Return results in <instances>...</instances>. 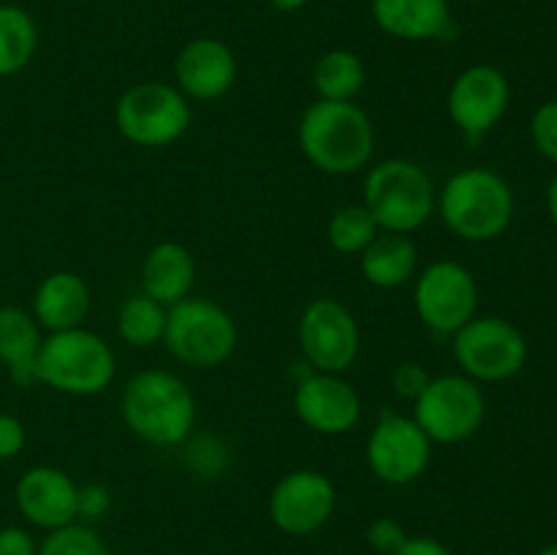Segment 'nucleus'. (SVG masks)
<instances>
[{
	"label": "nucleus",
	"instance_id": "1",
	"mask_svg": "<svg viewBox=\"0 0 557 555\" xmlns=\"http://www.w3.org/2000/svg\"><path fill=\"white\" fill-rule=\"evenodd\" d=\"M302 156L319 172L346 177L370 166L375 152V128L362 107L354 101H315L297 125Z\"/></svg>",
	"mask_w": 557,
	"mask_h": 555
},
{
	"label": "nucleus",
	"instance_id": "2",
	"mask_svg": "<svg viewBox=\"0 0 557 555\" xmlns=\"http://www.w3.org/2000/svg\"><path fill=\"white\" fill-rule=\"evenodd\" d=\"M120 414L145 444L180 446L196 428V397L177 373L147 368L125 381Z\"/></svg>",
	"mask_w": 557,
	"mask_h": 555
},
{
	"label": "nucleus",
	"instance_id": "3",
	"mask_svg": "<svg viewBox=\"0 0 557 555\" xmlns=\"http://www.w3.org/2000/svg\"><path fill=\"white\" fill-rule=\"evenodd\" d=\"M435 212L444 226L466 243H490L509 229L515 194L493 169L468 166L446 177L435 194Z\"/></svg>",
	"mask_w": 557,
	"mask_h": 555
},
{
	"label": "nucleus",
	"instance_id": "4",
	"mask_svg": "<svg viewBox=\"0 0 557 555\" xmlns=\"http://www.w3.org/2000/svg\"><path fill=\"white\" fill-rule=\"evenodd\" d=\"M117 375V357L98 332L87 326L49 332L36 362V381L71 397L101 395Z\"/></svg>",
	"mask_w": 557,
	"mask_h": 555
},
{
	"label": "nucleus",
	"instance_id": "5",
	"mask_svg": "<svg viewBox=\"0 0 557 555\" xmlns=\"http://www.w3.org/2000/svg\"><path fill=\"white\" fill-rule=\"evenodd\" d=\"M435 185L419 163L386 158L368 166L362 205L373 212L381 232L413 234L433 218Z\"/></svg>",
	"mask_w": 557,
	"mask_h": 555
},
{
	"label": "nucleus",
	"instance_id": "6",
	"mask_svg": "<svg viewBox=\"0 0 557 555\" xmlns=\"http://www.w3.org/2000/svg\"><path fill=\"white\" fill-rule=\"evenodd\" d=\"M163 346L188 368H218L237 348V321L215 299L185 297L169 308Z\"/></svg>",
	"mask_w": 557,
	"mask_h": 555
},
{
	"label": "nucleus",
	"instance_id": "7",
	"mask_svg": "<svg viewBox=\"0 0 557 555\" xmlns=\"http://www.w3.org/2000/svg\"><path fill=\"white\" fill-rule=\"evenodd\" d=\"M190 101L169 82H139L114 103L120 136L136 147H169L190 128Z\"/></svg>",
	"mask_w": 557,
	"mask_h": 555
},
{
	"label": "nucleus",
	"instance_id": "8",
	"mask_svg": "<svg viewBox=\"0 0 557 555\" xmlns=\"http://www.w3.org/2000/svg\"><path fill=\"white\" fill-rule=\"evenodd\" d=\"M487 414L482 386L462 373L433 375L413 400V422L433 444H462L479 433Z\"/></svg>",
	"mask_w": 557,
	"mask_h": 555
},
{
	"label": "nucleus",
	"instance_id": "9",
	"mask_svg": "<svg viewBox=\"0 0 557 555\" xmlns=\"http://www.w3.org/2000/svg\"><path fill=\"white\" fill-rule=\"evenodd\" d=\"M451 351L462 375L476 384H493L520 373L528 359V341L500 316H473L451 335Z\"/></svg>",
	"mask_w": 557,
	"mask_h": 555
},
{
	"label": "nucleus",
	"instance_id": "10",
	"mask_svg": "<svg viewBox=\"0 0 557 555\" xmlns=\"http://www.w3.org/2000/svg\"><path fill=\"white\" fill-rule=\"evenodd\" d=\"M476 278L460 261H430L413 278V310L419 321L435 335H455L476 316Z\"/></svg>",
	"mask_w": 557,
	"mask_h": 555
},
{
	"label": "nucleus",
	"instance_id": "11",
	"mask_svg": "<svg viewBox=\"0 0 557 555\" xmlns=\"http://www.w3.org/2000/svg\"><path fill=\"white\" fill-rule=\"evenodd\" d=\"M302 362L319 373H346L359 357L362 332L351 310L335 297L305 305L297 326Z\"/></svg>",
	"mask_w": 557,
	"mask_h": 555
},
{
	"label": "nucleus",
	"instance_id": "12",
	"mask_svg": "<svg viewBox=\"0 0 557 555\" xmlns=\"http://www.w3.org/2000/svg\"><path fill=\"white\" fill-rule=\"evenodd\" d=\"M368 468L384 484H411L428 471L433 460V441L422 433L413 417L381 411L364 446Z\"/></svg>",
	"mask_w": 557,
	"mask_h": 555
},
{
	"label": "nucleus",
	"instance_id": "13",
	"mask_svg": "<svg viewBox=\"0 0 557 555\" xmlns=\"http://www.w3.org/2000/svg\"><path fill=\"white\" fill-rule=\"evenodd\" d=\"M337 490L326 473L315 468L288 471L270 493V520L288 536H310L332 520Z\"/></svg>",
	"mask_w": 557,
	"mask_h": 555
},
{
	"label": "nucleus",
	"instance_id": "14",
	"mask_svg": "<svg viewBox=\"0 0 557 555\" xmlns=\"http://www.w3.org/2000/svg\"><path fill=\"white\" fill-rule=\"evenodd\" d=\"M511 87L500 69L487 63L471 65L462 71L449 87L446 109L449 118L468 139H482L504 120L509 109Z\"/></svg>",
	"mask_w": 557,
	"mask_h": 555
},
{
	"label": "nucleus",
	"instance_id": "15",
	"mask_svg": "<svg viewBox=\"0 0 557 555\" xmlns=\"http://www.w3.org/2000/svg\"><path fill=\"white\" fill-rule=\"evenodd\" d=\"M294 414L321 435H343L362 419V397L343 373L310 370L294 384Z\"/></svg>",
	"mask_w": 557,
	"mask_h": 555
},
{
	"label": "nucleus",
	"instance_id": "16",
	"mask_svg": "<svg viewBox=\"0 0 557 555\" xmlns=\"http://www.w3.org/2000/svg\"><path fill=\"white\" fill-rule=\"evenodd\" d=\"M237 79V58L221 38L201 36L185 44L174 60V82L188 101H218Z\"/></svg>",
	"mask_w": 557,
	"mask_h": 555
},
{
	"label": "nucleus",
	"instance_id": "17",
	"mask_svg": "<svg viewBox=\"0 0 557 555\" xmlns=\"http://www.w3.org/2000/svg\"><path fill=\"white\" fill-rule=\"evenodd\" d=\"M79 484L54 466H33L20 477L14 490L16 509L30 526L54 531L79 520L76 515Z\"/></svg>",
	"mask_w": 557,
	"mask_h": 555
},
{
	"label": "nucleus",
	"instance_id": "18",
	"mask_svg": "<svg viewBox=\"0 0 557 555\" xmlns=\"http://www.w3.org/2000/svg\"><path fill=\"white\" fill-rule=\"evenodd\" d=\"M373 20L400 41H446L455 36L449 0H373Z\"/></svg>",
	"mask_w": 557,
	"mask_h": 555
},
{
	"label": "nucleus",
	"instance_id": "19",
	"mask_svg": "<svg viewBox=\"0 0 557 555\" xmlns=\"http://www.w3.org/2000/svg\"><path fill=\"white\" fill-rule=\"evenodd\" d=\"M33 319L41 330L60 332L85 324L90 313V288L71 270L49 272L33 294Z\"/></svg>",
	"mask_w": 557,
	"mask_h": 555
},
{
	"label": "nucleus",
	"instance_id": "20",
	"mask_svg": "<svg viewBox=\"0 0 557 555\" xmlns=\"http://www.w3.org/2000/svg\"><path fill=\"white\" fill-rule=\"evenodd\" d=\"M196 283V259L183 243H158L141 261V292L161 305L183 303Z\"/></svg>",
	"mask_w": 557,
	"mask_h": 555
},
{
	"label": "nucleus",
	"instance_id": "21",
	"mask_svg": "<svg viewBox=\"0 0 557 555\" xmlns=\"http://www.w3.org/2000/svg\"><path fill=\"white\" fill-rule=\"evenodd\" d=\"M41 326L33 313L5 305L0 308V362L9 370V379L16 386H33L36 381V362L41 351Z\"/></svg>",
	"mask_w": 557,
	"mask_h": 555
},
{
	"label": "nucleus",
	"instance_id": "22",
	"mask_svg": "<svg viewBox=\"0 0 557 555\" xmlns=\"http://www.w3.org/2000/svg\"><path fill=\"white\" fill-rule=\"evenodd\" d=\"M419 267V250L408 234L395 232H379V237L359 254V270L362 278L375 288H392L406 286L408 281L417 278Z\"/></svg>",
	"mask_w": 557,
	"mask_h": 555
},
{
	"label": "nucleus",
	"instance_id": "23",
	"mask_svg": "<svg viewBox=\"0 0 557 555\" xmlns=\"http://www.w3.org/2000/svg\"><path fill=\"white\" fill-rule=\"evenodd\" d=\"M364 63L351 49H330L313 65V90L321 101H354L364 87Z\"/></svg>",
	"mask_w": 557,
	"mask_h": 555
},
{
	"label": "nucleus",
	"instance_id": "24",
	"mask_svg": "<svg viewBox=\"0 0 557 555\" xmlns=\"http://www.w3.org/2000/svg\"><path fill=\"white\" fill-rule=\"evenodd\" d=\"M38 47V30L25 9L0 3V76L25 69Z\"/></svg>",
	"mask_w": 557,
	"mask_h": 555
},
{
	"label": "nucleus",
	"instance_id": "25",
	"mask_svg": "<svg viewBox=\"0 0 557 555\" xmlns=\"http://www.w3.org/2000/svg\"><path fill=\"white\" fill-rule=\"evenodd\" d=\"M169 308L158 299L147 297L145 292L134 294L120 305L117 313V335L128 343L131 348H150L163 343L166 332Z\"/></svg>",
	"mask_w": 557,
	"mask_h": 555
},
{
	"label": "nucleus",
	"instance_id": "26",
	"mask_svg": "<svg viewBox=\"0 0 557 555\" xmlns=\"http://www.w3.org/2000/svg\"><path fill=\"white\" fill-rule=\"evenodd\" d=\"M381 226L375 223L373 212L359 201V205H343L332 212L326 223V239L332 248L343 256H359L375 237Z\"/></svg>",
	"mask_w": 557,
	"mask_h": 555
},
{
	"label": "nucleus",
	"instance_id": "27",
	"mask_svg": "<svg viewBox=\"0 0 557 555\" xmlns=\"http://www.w3.org/2000/svg\"><path fill=\"white\" fill-rule=\"evenodd\" d=\"M38 555H112L101 533L82 522L47 531V539L38 544Z\"/></svg>",
	"mask_w": 557,
	"mask_h": 555
},
{
	"label": "nucleus",
	"instance_id": "28",
	"mask_svg": "<svg viewBox=\"0 0 557 555\" xmlns=\"http://www.w3.org/2000/svg\"><path fill=\"white\" fill-rule=\"evenodd\" d=\"M180 446H183L185 466H188L196 477L215 479L221 477L228 468V462H232L228 446L223 444V439H218V435L190 433Z\"/></svg>",
	"mask_w": 557,
	"mask_h": 555
},
{
	"label": "nucleus",
	"instance_id": "29",
	"mask_svg": "<svg viewBox=\"0 0 557 555\" xmlns=\"http://www.w3.org/2000/svg\"><path fill=\"white\" fill-rule=\"evenodd\" d=\"M531 139L547 161L557 163V101H547L533 112Z\"/></svg>",
	"mask_w": 557,
	"mask_h": 555
},
{
	"label": "nucleus",
	"instance_id": "30",
	"mask_svg": "<svg viewBox=\"0 0 557 555\" xmlns=\"http://www.w3.org/2000/svg\"><path fill=\"white\" fill-rule=\"evenodd\" d=\"M406 528L395 517H379L368 526V544L379 555H395L406 544Z\"/></svg>",
	"mask_w": 557,
	"mask_h": 555
},
{
	"label": "nucleus",
	"instance_id": "31",
	"mask_svg": "<svg viewBox=\"0 0 557 555\" xmlns=\"http://www.w3.org/2000/svg\"><path fill=\"white\" fill-rule=\"evenodd\" d=\"M430 370L422 362H400L392 373V386H395V395L400 400H417L424 392V386L430 384Z\"/></svg>",
	"mask_w": 557,
	"mask_h": 555
},
{
	"label": "nucleus",
	"instance_id": "32",
	"mask_svg": "<svg viewBox=\"0 0 557 555\" xmlns=\"http://www.w3.org/2000/svg\"><path fill=\"white\" fill-rule=\"evenodd\" d=\"M109 506H112V493H109L107 484H82L79 495H76V515L82 520H101Z\"/></svg>",
	"mask_w": 557,
	"mask_h": 555
},
{
	"label": "nucleus",
	"instance_id": "33",
	"mask_svg": "<svg viewBox=\"0 0 557 555\" xmlns=\"http://www.w3.org/2000/svg\"><path fill=\"white\" fill-rule=\"evenodd\" d=\"M25 424L14 414H0V460H14L25 449Z\"/></svg>",
	"mask_w": 557,
	"mask_h": 555
},
{
	"label": "nucleus",
	"instance_id": "34",
	"mask_svg": "<svg viewBox=\"0 0 557 555\" xmlns=\"http://www.w3.org/2000/svg\"><path fill=\"white\" fill-rule=\"evenodd\" d=\"M0 555H38V544L25 528L5 526L0 528Z\"/></svg>",
	"mask_w": 557,
	"mask_h": 555
},
{
	"label": "nucleus",
	"instance_id": "35",
	"mask_svg": "<svg viewBox=\"0 0 557 555\" xmlns=\"http://www.w3.org/2000/svg\"><path fill=\"white\" fill-rule=\"evenodd\" d=\"M395 555H451V550L446 544H441L438 539L408 536L406 544Z\"/></svg>",
	"mask_w": 557,
	"mask_h": 555
},
{
	"label": "nucleus",
	"instance_id": "36",
	"mask_svg": "<svg viewBox=\"0 0 557 555\" xmlns=\"http://www.w3.org/2000/svg\"><path fill=\"white\" fill-rule=\"evenodd\" d=\"M305 3H308V0H270L272 9L283 11V14H294V11L302 9Z\"/></svg>",
	"mask_w": 557,
	"mask_h": 555
},
{
	"label": "nucleus",
	"instance_id": "37",
	"mask_svg": "<svg viewBox=\"0 0 557 555\" xmlns=\"http://www.w3.org/2000/svg\"><path fill=\"white\" fill-rule=\"evenodd\" d=\"M547 207H549V218H553V223L557 226V174H555L553 183H549V190H547Z\"/></svg>",
	"mask_w": 557,
	"mask_h": 555
},
{
	"label": "nucleus",
	"instance_id": "38",
	"mask_svg": "<svg viewBox=\"0 0 557 555\" xmlns=\"http://www.w3.org/2000/svg\"><path fill=\"white\" fill-rule=\"evenodd\" d=\"M536 555H557V542L555 544H547V547H544V550H539Z\"/></svg>",
	"mask_w": 557,
	"mask_h": 555
}]
</instances>
